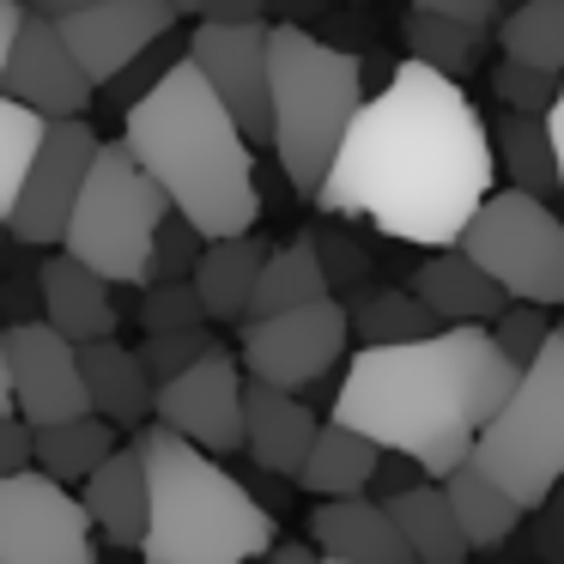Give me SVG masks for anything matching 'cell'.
Segmentation results:
<instances>
[{
	"mask_svg": "<svg viewBox=\"0 0 564 564\" xmlns=\"http://www.w3.org/2000/svg\"><path fill=\"white\" fill-rule=\"evenodd\" d=\"M491 183V128L462 79L406 55L377 98L358 104L316 207L334 219H370L394 243L443 249L462 237Z\"/></svg>",
	"mask_w": 564,
	"mask_h": 564,
	"instance_id": "obj_1",
	"label": "cell"
},
{
	"mask_svg": "<svg viewBox=\"0 0 564 564\" xmlns=\"http://www.w3.org/2000/svg\"><path fill=\"white\" fill-rule=\"evenodd\" d=\"M516 389V365L491 340L486 322H443L437 334L389 346H358L334 389V419L370 431L382 449H406L443 479L474 455V437L503 394Z\"/></svg>",
	"mask_w": 564,
	"mask_h": 564,
	"instance_id": "obj_2",
	"label": "cell"
},
{
	"mask_svg": "<svg viewBox=\"0 0 564 564\" xmlns=\"http://www.w3.org/2000/svg\"><path fill=\"white\" fill-rule=\"evenodd\" d=\"M122 140L134 159L164 183L171 207L200 237L256 231L261 188H256V140L231 116V104L213 91V79L195 62H176L147 98L128 104Z\"/></svg>",
	"mask_w": 564,
	"mask_h": 564,
	"instance_id": "obj_3",
	"label": "cell"
},
{
	"mask_svg": "<svg viewBox=\"0 0 564 564\" xmlns=\"http://www.w3.org/2000/svg\"><path fill=\"white\" fill-rule=\"evenodd\" d=\"M134 437L152 474V528L140 546L147 564H243L273 552V510L249 491V479L164 419H147Z\"/></svg>",
	"mask_w": 564,
	"mask_h": 564,
	"instance_id": "obj_4",
	"label": "cell"
},
{
	"mask_svg": "<svg viewBox=\"0 0 564 564\" xmlns=\"http://www.w3.org/2000/svg\"><path fill=\"white\" fill-rule=\"evenodd\" d=\"M273 152L292 195L316 200L358 104H365V62L304 25H273Z\"/></svg>",
	"mask_w": 564,
	"mask_h": 564,
	"instance_id": "obj_5",
	"label": "cell"
},
{
	"mask_svg": "<svg viewBox=\"0 0 564 564\" xmlns=\"http://www.w3.org/2000/svg\"><path fill=\"white\" fill-rule=\"evenodd\" d=\"M171 195L164 183L134 159L128 140H104L91 176L79 188V207L67 219L62 249L79 256L86 268H98L110 285H147L152 243H159L164 219H171Z\"/></svg>",
	"mask_w": 564,
	"mask_h": 564,
	"instance_id": "obj_6",
	"label": "cell"
},
{
	"mask_svg": "<svg viewBox=\"0 0 564 564\" xmlns=\"http://www.w3.org/2000/svg\"><path fill=\"white\" fill-rule=\"evenodd\" d=\"M474 462L498 474L528 510L546 503V491L564 479V322L552 328L534 365L516 370L503 406L479 425Z\"/></svg>",
	"mask_w": 564,
	"mask_h": 564,
	"instance_id": "obj_7",
	"label": "cell"
},
{
	"mask_svg": "<svg viewBox=\"0 0 564 564\" xmlns=\"http://www.w3.org/2000/svg\"><path fill=\"white\" fill-rule=\"evenodd\" d=\"M455 243L510 297H528V304H546V310L564 304V219L552 213L546 195L516 183L491 188Z\"/></svg>",
	"mask_w": 564,
	"mask_h": 564,
	"instance_id": "obj_8",
	"label": "cell"
},
{
	"mask_svg": "<svg viewBox=\"0 0 564 564\" xmlns=\"http://www.w3.org/2000/svg\"><path fill=\"white\" fill-rule=\"evenodd\" d=\"M91 510L43 467L0 474V564H98Z\"/></svg>",
	"mask_w": 564,
	"mask_h": 564,
	"instance_id": "obj_9",
	"label": "cell"
},
{
	"mask_svg": "<svg viewBox=\"0 0 564 564\" xmlns=\"http://www.w3.org/2000/svg\"><path fill=\"white\" fill-rule=\"evenodd\" d=\"M346 340H352V304H346L340 292H328V297H316V304L280 310V316H249L237 352H243L249 377L304 394L310 382L340 370Z\"/></svg>",
	"mask_w": 564,
	"mask_h": 564,
	"instance_id": "obj_10",
	"label": "cell"
},
{
	"mask_svg": "<svg viewBox=\"0 0 564 564\" xmlns=\"http://www.w3.org/2000/svg\"><path fill=\"white\" fill-rule=\"evenodd\" d=\"M98 147L104 140H98V128H86V116H55V122L43 128V147L25 171V188H19L13 213H7V237H13V243H25V249L62 243Z\"/></svg>",
	"mask_w": 564,
	"mask_h": 564,
	"instance_id": "obj_11",
	"label": "cell"
},
{
	"mask_svg": "<svg viewBox=\"0 0 564 564\" xmlns=\"http://www.w3.org/2000/svg\"><path fill=\"white\" fill-rule=\"evenodd\" d=\"M273 25L268 19H249V25H219V19H200L188 31V62L213 79L231 116L243 122V134L256 147H273Z\"/></svg>",
	"mask_w": 564,
	"mask_h": 564,
	"instance_id": "obj_12",
	"label": "cell"
},
{
	"mask_svg": "<svg viewBox=\"0 0 564 564\" xmlns=\"http://www.w3.org/2000/svg\"><path fill=\"white\" fill-rule=\"evenodd\" d=\"M243 389H249L243 352L231 358L225 346H213L188 370L159 382V413L152 419H164L171 431L195 437L213 455H237L243 449Z\"/></svg>",
	"mask_w": 564,
	"mask_h": 564,
	"instance_id": "obj_13",
	"label": "cell"
},
{
	"mask_svg": "<svg viewBox=\"0 0 564 564\" xmlns=\"http://www.w3.org/2000/svg\"><path fill=\"white\" fill-rule=\"evenodd\" d=\"M0 91H13L19 104H31L37 116H86L98 79L86 74V62L74 55V43L62 37V19L25 7L19 19L13 55H7V74H0Z\"/></svg>",
	"mask_w": 564,
	"mask_h": 564,
	"instance_id": "obj_14",
	"label": "cell"
},
{
	"mask_svg": "<svg viewBox=\"0 0 564 564\" xmlns=\"http://www.w3.org/2000/svg\"><path fill=\"white\" fill-rule=\"evenodd\" d=\"M0 340H7V370H13V401L31 425L91 413L79 340H67L55 322H13Z\"/></svg>",
	"mask_w": 564,
	"mask_h": 564,
	"instance_id": "obj_15",
	"label": "cell"
},
{
	"mask_svg": "<svg viewBox=\"0 0 564 564\" xmlns=\"http://www.w3.org/2000/svg\"><path fill=\"white\" fill-rule=\"evenodd\" d=\"M176 0H91L79 13H62V37L86 62L98 86H110L122 67H134L159 37L176 31Z\"/></svg>",
	"mask_w": 564,
	"mask_h": 564,
	"instance_id": "obj_16",
	"label": "cell"
},
{
	"mask_svg": "<svg viewBox=\"0 0 564 564\" xmlns=\"http://www.w3.org/2000/svg\"><path fill=\"white\" fill-rule=\"evenodd\" d=\"M310 540L328 564H413L394 510L377 491H346V498H316L310 510Z\"/></svg>",
	"mask_w": 564,
	"mask_h": 564,
	"instance_id": "obj_17",
	"label": "cell"
},
{
	"mask_svg": "<svg viewBox=\"0 0 564 564\" xmlns=\"http://www.w3.org/2000/svg\"><path fill=\"white\" fill-rule=\"evenodd\" d=\"M316 431H322V419L304 406L297 389H280V382L249 377V389H243V449H249L256 467H273V474L297 479V467H304Z\"/></svg>",
	"mask_w": 564,
	"mask_h": 564,
	"instance_id": "obj_18",
	"label": "cell"
},
{
	"mask_svg": "<svg viewBox=\"0 0 564 564\" xmlns=\"http://www.w3.org/2000/svg\"><path fill=\"white\" fill-rule=\"evenodd\" d=\"M91 522L110 546H128L140 552L147 546V528H152V474H147V455H140V437L134 443H116L110 462L91 467V479L79 486Z\"/></svg>",
	"mask_w": 564,
	"mask_h": 564,
	"instance_id": "obj_19",
	"label": "cell"
},
{
	"mask_svg": "<svg viewBox=\"0 0 564 564\" xmlns=\"http://www.w3.org/2000/svg\"><path fill=\"white\" fill-rule=\"evenodd\" d=\"M79 365H86V394L91 413L116 419L122 431H140L152 413H159V377L147 370V358L128 352L116 334L79 346Z\"/></svg>",
	"mask_w": 564,
	"mask_h": 564,
	"instance_id": "obj_20",
	"label": "cell"
},
{
	"mask_svg": "<svg viewBox=\"0 0 564 564\" xmlns=\"http://www.w3.org/2000/svg\"><path fill=\"white\" fill-rule=\"evenodd\" d=\"M406 285H413V292L425 297L443 322H491L503 304H510V292H503V285L491 280V273L479 268L462 243L431 249V256L406 273Z\"/></svg>",
	"mask_w": 564,
	"mask_h": 564,
	"instance_id": "obj_21",
	"label": "cell"
},
{
	"mask_svg": "<svg viewBox=\"0 0 564 564\" xmlns=\"http://www.w3.org/2000/svg\"><path fill=\"white\" fill-rule=\"evenodd\" d=\"M37 285H43V322L67 334V340H104L116 334V304H110V280L98 268H86L79 256H50L37 268Z\"/></svg>",
	"mask_w": 564,
	"mask_h": 564,
	"instance_id": "obj_22",
	"label": "cell"
},
{
	"mask_svg": "<svg viewBox=\"0 0 564 564\" xmlns=\"http://www.w3.org/2000/svg\"><path fill=\"white\" fill-rule=\"evenodd\" d=\"M268 256L273 249L261 243L256 231H237V237H207V249H200V261H195V292H200V304H207V316L213 322H243L249 316V304H256V280H261V268H268Z\"/></svg>",
	"mask_w": 564,
	"mask_h": 564,
	"instance_id": "obj_23",
	"label": "cell"
},
{
	"mask_svg": "<svg viewBox=\"0 0 564 564\" xmlns=\"http://www.w3.org/2000/svg\"><path fill=\"white\" fill-rule=\"evenodd\" d=\"M443 491H449L455 516H462V534H467V546H474V552L503 546V540H510L516 528L534 516L498 474H486L474 455H467V462H455L449 474H443Z\"/></svg>",
	"mask_w": 564,
	"mask_h": 564,
	"instance_id": "obj_24",
	"label": "cell"
},
{
	"mask_svg": "<svg viewBox=\"0 0 564 564\" xmlns=\"http://www.w3.org/2000/svg\"><path fill=\"white\" fill-rule=\"evenodd\" d=\"M377 462H382V443L370 431L346 425V419H322L316 443H310L304 467H297V486L310 498H346V491H370L377 479Z\"/></svg>",
	"mask_w": 564,
	"mask_h": 564,
	"instance_id": "obj_25",
	"label": "cell"
},
{
	"mask_svg": "<svg viewBox=\"0 0 564 564\" xmlns=\"http://www.w3.org/2000/svg\"><path fill=\"white\" fill-rule=\"evenodd\" d=\"M389 510H394V522H401V534H406L419 564H462L474 552L462 534V516H455L449 491H443V479H419V486L394 491Z\"/></svg>",
	"mask_w": 564,
	"mask_h": 564,
	"instance_id": "obj_26",
	"label": "cell"
},
{
	"mask_svg": "<svg viewBox=\"0 0 564 564\" xmlns=\"http://www.w3.org/2000/svg\"><path fill=\"white\" fill-rule=\"evenodd\" d=\"M491 147L498 164L516 188H534V195H564L558 188V147H552V116L540 110H510L498 104V122H491Z\"/></svg>",
	"mask_w": 564,
	"mask_h": 564,
	"instance_id": "obj_27",
	"label": "cell"
},
{
	"mask_svg": "<svg viewBox=\"0 0 564 564\" xmlns=\"http://www.w3.org/2000/svg\"><path fill=\"white\" fill-rule=\"evenodd\" d=\"M116 419L104 413H74V419H50V425H37V467L55 479H67V486H86L91 467L110 462L116 449Z\"/></svg>",
	"mask_w": 564,
	"mask_h": 564,
	"instance_id": "obj_28",
	"label": "cell"
},
{
	"mask_svg": "<svg viewBox=\"0 0 564 564\" xmlns=\"http://www.w3.org/2000/svg\"><path fill=\"white\" fill-rule=\"evenodd\" d=\"M328 292H334V280H328V268H322L316 237H297V243H285V249L268 256V268H261V280H256V304H249V316H280V310L316 304V297H328Z\"/></svg>",
	"mask_w": 564,
	"mask_h": 564,
	"instance_id": "obj_29",
	"label": "cell"
},
{
	"mask_svg": "<svg viewBox=\"0 0 564 564\" xmlns=\"http://www.w3.org/2000/svg\"><path fill=\"white\" fill-rule=\"evenodd\" d=\"M406 55L413 62H431L443 74H474L479 55H486V31L491 25H467V19H449V13H425V7H406Z\"/></svg>",
	"mask_w": 564,
	"mask_h": 564,
	"instance_id": "obj_30",
	"label": "cell"
},
{
	"mask_svg": "<svg viewBox=\"0 0 564 564\" xmlns=\"http://www.w3.org/2000/svg\"><path fill=\"white\" fill-rule=\"evenodd\" d=\"M443 316L413 292V285H382V292L352 297V334L358 346H389V340H419V334H437Z\"/></svg>",
	"mask_w": 564,
	"mask_h": 564,
	"instance_id": "obj_31",
	"label": "cell"
},
{
	"mask_svg": "<svg viewBox=\"0 0 564 564\" xmlns=\"http://www.w3.org/2000/svg\"><path fill=\"white\" fill-rule=\"evenodd\" d=\"M498 50L564 74V0H522L516 13H503Z\"/></svg>",
	"mask_w": 564,
	"mask_h": 564,
	"instance_id": "obj_32",
	"label": "cell"
},
{
	"mask_svg": "<svg viewBox=\"0 0 564 564\" xmlns=\"http://www.w3.org/2000/svg\"><path fill=\"white\" fill-rule=\"evenodd\" d=\"M43 128H50V116L19 104L13 91H0V219L13 213L19 188H25V171L43 147Z\"/></svg>",
	"mask_w": 564,
	"mask_h": 564,
	"instance_id": "obj_33",
	"label": "cell"
},
{
	"mask_svg": "<svg viewBox=\"0 0 564 564\" xmlns=\"http://www.w3.org/2000/svg\"><path fill=\"white\" fill-rule=\"evenodd\" d=\"M491 98L498 104H510V110H540L546 116L552 104H558V91H564V74L558 67H540V62H522V55H503L498 67H491Z\"/></svg>",
	"mask_w": 564,
	"mask_h": 564,
	"instance_id": "obj_34",
	"label": "cell"
},
{
	"mask_svg": "<svg viewBox=\"0 0 564 564\" xmlns=\"http://www.w3.org/2000/svg\"><path fill=\"white\" fill-rule=\"evenodd\" d=\"M486 328H491V340L503 346V358H510V365L522 370V365H534V358H540V346L552 340V328H558V322H546V304L510 297V304H503L498 316L486 322Z\"/></svg>",
	"mask_w": 564,
	"mask_h": 564,
	"instance_id": "obj_35",
	"label": "cell"
},
{
	"mask_svg": "<svg viewBox=\"0 0 564 564\" xmlns=\"http://www.w3.org/2000/svg\"><path fill=\"white\" fill-rule=\"evenodd\" d=\"M200 352H213V334L207 322H195V328H147V346H140V358H147L152 377H176V370H188Z\"/></svg>",
	"mask_w": 564,
	"mask_h": 564,
	"instance_id": "obj_36",
	"label": "cell"
},
{
	"mask_svg": "<svg viewBox=\"0 0 564 564\" xmlns=\"http://www.w3.org/2000/svg\"><path fill=\"white\" fill-rule=\"evenodd\" d=\"M140 322L147 328H195V322H213V316L200 304L195 280H152L147 304H140Z\"/></svg>",
	"mask_w": 564,
	"mask_h": 564,
	"instance_id": "obj_37",
	"label": "cell"
},
{
	"mask_svg": "<svg viewBox=\"0 0 564 564\" xmlns=\"http://www.w3.org/2000/svg\"><path fill=\"white\" fill-rule=\"evenodd\" d=\"M200 249H207V237H200L183 213H171V219H164V231H159V243H152L147 285L152 280H188V273H195V261H200Z\"/></svg>",
	"mask_w": 564,
	"mask_h": 564,
	"instance_id": "obj_38",
	"label": "cell"
},
{
	"mask_svg": "<svg viewBox=\"0 0 564 564\" xmlns=\"http://www.w3.org/2000/svg\"><path fill=\"white\" fill-rule=\"evenodd\" d=\"M183 55H188V50H183ZM183 55H176V43H171V37H159V43H152V50L134 62V67H122V74L110 79V98L128 110V104H134V98H147V91L159 86V79L171 74V67L183 62Z\"/></svg>",
	"mask_w": 564,
	"mask_h": 564,
	"instance_id": "obj_39",
	"label": "cell"
},
{
	"mask_svg": "<svg viewBox=\"0 0 564 564\" xmlns=\"http://www.w3.org/2000/svg\"><path fill=\"white\" fill-rule=\"evenodd\" d=\"M316 249H322V268H328L334 292H358L370 280V256L365 243H352L346 231H316Z\"/></svg>",
	"mask_w": 564,
	"mask_h": 564,
	"instance_id": "obj_40",
	"label": "cell"
},
{
	"mask_svg": "<svg viewBox=\"0 0 564 564\" xmlns=\"http://www.w3.org/2000/svg\"><path fill=\"white\" fill-rule=\"evenodd\" d=\"M37 462V425L25 413H0V474H19V467Z\"/></svg>",
	"mask_w": 564,
	"mask_h": 564,
	"instance_id": "obj_41",
	"label": "cell"
},
{
	"mask_svg": "<svg viewBox=\"0 0 564 564\" xmlns=\"http://www.w3.org/2000/svg\"><path fill=\"white\" fill-rule=\"evenodd\" d=\"M419 479H431V467L419 462V455H406V449H382V462H377V479H370V491H377V498L389 503L394 491L419 486Z\"/></svg>",
	"mask_w": 564,
	"mask_h": 564,
	"instance_id": "obj_42",
	"label": "cell"
},
{
	"mask_svg": "<svg viewBox=\"0 0 564 564\" xmlns=\"http://www.w3.org/2000/svg\"><path fill=\"white\" fill-rule=\"evenodd\" d=\"M534 552L540 558H564V479L546 491V503H534Z\"/></svg>",
	"mask_w": 564,
	"mask_h": 564,
	"instance_id": "obj_43",
	"label": "cell"
},
{
	"mask_svg": "<svg viewBox=\"0 0 564 564\" xmlns=\"http://www.w3.org/2000/svg\"><path fill=\"white\" fill-rule=\"evenodd\" d=\"M406 7L449 13V19H467V25H491V19H498V0H406Z\"/></svg>",
	"mask_w": 564,
	"mask_h": 564,
	"instance_id": "obj_44",
	"label": "cell"
},
{
	"mask_svg": "<svg viewBox=\"0 0 564 564\" xmlns=\"http://www.w3.org/2000/svg\"><path fill=\"white\" fill-rule=\"evenodd\" d=\"M200 19H219V25H249V19H268V0H207Z\"/></svg>",
	"mask_w": 564,
	"mask_h": 564,
	"instance_id": "obj_45",
	"label": "cell"
},
{
	"mask_svg": "<svg viewBox=\"0 0 564 564\" xmlns=\"http://www.w3.org/2000/svg\"><path fill=\"white\" fill-rule=\"evenodd\" d=\"M19 19H25V0H0V74H7V55H13Z\"/></svg>",
	"mask_w": 564,
	"mask_h": 564,
	"instance_id": "obj_46",
	"label": "cell"
},
{
	"mask_svg": "<svg viewBox=\"0 0 564 564\" xmlns=\"http://www.w3.org/2000/svg\"><path fill=\"white\" fill-rule=\"evenodd\" d=\"M273 558L280 564H310V558H322V552H316V540H273Z\"/></svg>",
	"mask_w": 564,
	"mask_h": 564,
	"instance_id": "obj_47",
	"label": "cell"
},
{
	"mask_svg": "<svg viewBox=\"0 0 564 564\" xmlns=\"http://www.w3.org/2000/svg\"><path fill=\"white\" fill-rule=\"evenodd\" d=\"M552 147H558V188H564V91H558V104H552Z\"/></svg>",
	"mask_w": 564,
	"mask_h": 564,
	"instance_id": "obj_48",
	"label": "cell"
},
{
	"mask_svg": "<svg viewBox=\"0 0 564 564\" xmlns=\"http://www.w3.org/2000/svg\"><path fill=\"white\" fill-rule=\"evenodd\" d=\"M13 370H7V340H0V413H13Z\"/></svg>",
	"mask_w": 564,
	"mask_h": 564,
	"instance_id": "obj_49",
	"label": "cell"
},
{
	"mask_svg": "<svg viewBox=\"0 0 564 564\" xmlns=\"http://www.w3.org/2000/svg\"><path fill=\"white\" fill-rule=\"evenodd\" d=\"M25 7H37V13H79V7H91V0H25Z\"/></svg>",
	"mask_w": 564,
	"mask_h": 564,
	"instance_id": "obj_50",
	"label": "cell"
},
{
	"mask_svg": "<svg viewBox=\"0 0 564 564\" xmlns=\"http://www.w3.org/2000/svg\"><path fill=\"white\" fill-rule=\"evenodd\" d=\"M176 13H207V0H176Z\"/></svg>",
	"mask_w": 564,
	"mask_h": 564,
	"instance_id": "obj_51",
	"label": "cell"
},
{
	"mask_svg": "<svg viewBox=\"0 0 564 564\" xmlns=\"http://www.w3.org/2000/svg\"><path fill=\"white\" fill-rule=\"evenodd\" d=\"M0 243H7V219H0Z\"/></svg>",
	"mask_w": 564,
	"mask_h": 564,
	"instance_id": "obj_52",
	"label": "cell"
}]
</instances>
